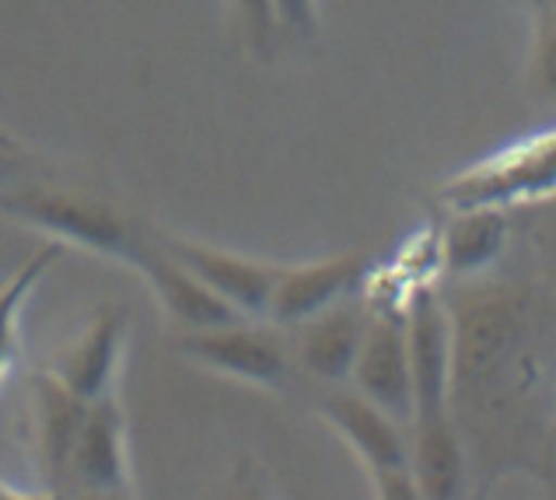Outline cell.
<instances>
[{
  "instance_id": "obj_20",
  "label": "cell",
  "mask_w": 556,
  "mask_h": 500,
  "mask_svg": "<svg viewBox=\"0 0 556 500\" xmlns=\"http://www.w3.org/2000/svg\"><path fill=\"white\" fill-rule=\"evenodd\" d=\"M31 165H36V151L18 134L0 126V186L22 183Z\"/></svg>"
},
{
  "instance_id": "obj_14",
  "label": "cell",
  "mask_w": 556,
  "mask_h": 500,
  "mask_svg": "<svg viewBox=\"0 0 556 500\" xmlns=\"http://www.w3.org/2000/svg\"><path fill=\"white\" fill-rule=\"evenodd\" d=\"M137 273H144V280L151 287V295L157 301V309L165 312L182 333L189 329H211V326H225V322H238V315L225 298H217L211 287L200 277H193L176 255H168L162 249L154 232V246L151 252L140 260Z\"/></svg>"
},
{
  "instance_id": "obj_5",
  "label": "cell",
  "mask_w": 556,
  "mask_h": 500,
  "mask_svg": "<svg viewBox=\"0 0 556 500\" xmlns=\"http://www.w3.org/2000/svg\"><path fill=\"white\" fill-rule=\"evenodd\" d=\"M126 343H130V309L126 304H99L88 315L85 329L63 343L42 367L67 385L77 399L99 402L105 396H116Z\"/></svg>"
},
{
  "instance_id": "obj_16",
  "label": "cell",
  "mask_w": 556,
  "mask_h": 500,
  "mask_svg": "<svg viewBox=\"0 0 556 500\" xmlns=\"http://www.w3.org/2000/svg\"><path fill=\"white\" fill-rule=\"evenodd\" d=\"M409 473L424 500H458L466 490V451L452 416L409 427Z\"/></svg>"
},
{
  "instance_id": "obj_24",
  "label": "cell",
  "mask_w": 556,
  "mask_h": 500,
  "mask_svg": "<svg viewBox=\"0 0 556 500\" xmlns=\"http://www.w3.org/2000/svg\"><path fill=\"white\" fill-rule=\"evenodd\" d=\"M63 500H134L130 490H71Z\"/></svg>"
},
{
  "instance_id": "obj_17",
  "label": "cell",
  "mask_w": 556,
  "mask_h": 500,
  "mask_svg": "<svg viewBox=\"0 0 556 500\" xmlns=\"http://www.w3.org/2000/svg\"><path fill=\"white\" fill-rule=\"evenodd\" d=\"M63 252L67 249H63L60 241L46 238L18 270L0 284V389L8 385L11 367L18 361V322H22L25 301L31 298V290L39 287L46 273L63 260Z\"/></svg>"
},
{
  "instance_id": "obj_22",
  "label": "cell",
  "mask_w": 556,
  "mask_h": 500,
  "mask_svg": "<svg viewBox=\"0 0 556 500\" xmlns=\"http://www.w3.org/2000/svg\"><path fill=\"white\" fill-rule=\"evenodd\" d=\"M371 483H375V500H424L409 465H403V470H378L371 473Z\"/></svg>"
},
{
  "instance_id": "obj_4",
  "label": "cell",
  "mask_w": 556,
  "mask_h": 500,
  "mask_svg": "<svg viewBox=\"0 0 556 500\" xmlns=\"http://www.w3.org/2000/svg\"><path fill=\"white\" fill-rule=\"evenodd\" d=\"M179 353L203 371L235 382L256 385L266 392H280L291 375V353L274 329L252 326L249 318L225 322L211 329L179 333Z\"/></svg>"
},
{
  "instance_id": "obj_15",
  "label": "cell",
  "mask_w": 556,
  "mask_h": 500,
  "mask_svg": "<svg viewBox=\"0 0 556 500\" xmlns=\"http://www.w3.org/2000/svg\"><path fill=\"white\" fill-rule=\"evenodd\" d=\"M507 241L511 221L501 207H463L441 232V270L452 277H472L494 266Z\"/></svg>"
},
{
  "instance_id": "obj_25",
  "label": "cell",
  "mask_w": 556,
  "mask_h": 500,
  "mask_svg": "<svg viewBox=\"0 0 556 500\" xmlns=\"http://www.w3.org/2000/svg\"><path fill=\"white\" fill-rule=\"evenodd\" d=\"M0 500H63V493H53V490H42V493H25V490H14V487H8V483L0 479Z\"/></svg>"
},
{
  "instance_id": "obj_1",
  "label": "cell",
  "mask_w": 556,
  "mask_h": 500,
  "mask_svg": "<svg viewBox=\"0 0 556 500\" xmlns=\"http://www.w3.org/2000/svg\"><path fill=\"white\" fill-rule=\"evenodd\" d=\"M0 217L36 228L63 249L91 252L99 260L137 270L154 246V232L137 224L102 197L50 183L0 186Z\"/></svg>"
},
{
  "instance_id": "obj_19",
  "label": "cell",
  "mask_w": 556,
  "mask_h": 500,
  "mask_svg": "<svg viewBox=\"0 0 556 500\" xmlns=\"http://www.w3.org/2000/svg\"><path fill=\"white\" fill-rule=\"evenodd\" d=\"M274 14L280 32L298 39H312L319 32V0H274Z\"/></svg>"
},
{
  "instance_id": "obj_13",
  "label": "cell",
  "mask_w": 556,
  "mask_h": 500,
  "mask_svg": "<svg viewBox=\"0 0 556 500\" xmlns=\"http://www.w3.org/2000/svg\"><path fill=\"white\" fill-rule=\"evenodd\" d=\"M323 421L354 448V455L368 465V473L378 470H403L409 465V438L403 424L389 416L371 399L354 392H329L319 402Z\"/></svg>"
},
{
  "instance_id": "obj_3",
  "label": "cell",
  "mask_w": 556,
  "mask_h": 500,
  "mask_svg": "<svg viewBox=\"0 0 556 500\" xmlns=\"http://www.w3.org/2000/svg\"><path fill=\"white\" fill-rule=\"evenodd\" d=\"M403 322L413 382L409 427H424L452 416V312L434 284H413L403 301Z\"/></svg>"
},
{
  "instance_id": "obj_27",
  "label": "cell",
  "mask_w": 556,
  "mask_h": 500,
  "mask_svg": "<svg viewBox=\"0 0 556 500\" xmlns=\"http://www.w3.org/2000/svg\"><path fill=\"white\" fill-rule=\"evenodd\" d=\"M546 22L556 25V0H549V8H546Z\"/></svg>"
},
{
  "instance_id": "obj_8",
  "label": "cell",
  "mask_w": 556,
  "mask_h": 500,
  "mask_svg": "<svg viewBox=\"0 0 556 500\" xmlns=\"http://www.w3.org/2000/svg\"><path fill=\"white\" fill-rule=\"evenodd\" d=\"M521 309L507 295H476L452 315V385H480L507 361L521 336Z\"/></svg>"
},
{
  "instance_id": "obj_23",
  "label": "cell",
  "mask_w": 556,
  "mask_h": 500,
  "mask_svg": "<svg viewBox=\"0 0 556 500\" xmlns=\"http://www.w3.org/2000/svg\"><path fill=\"white\" fill-rule=\"evenodd\" d=\"M235 500H274V493H269V487L260 479V473L252 470V462H242V470H238Z\"/></svg>"
},
{
  "instance_id": "obj_9",
  "label": "cell",
  "mask_w": 556,
  "mask_h": 500,
  "mask_svg": "<svg viewBox=\"0 0 556 500\" xmlns=\"http://www.w3.org/2000/svg\"><path fill=\"white\" fill-rule=\"evenodd\" d=\"M371 277V260L364 252H340L326 260L280 266L274 298H269V318L280 326H298L312 315L326 312L329 304L351 298Z\"/></svg>"
},
{
  "instance_id": "obj_2",
  "label": "cell",
  "mask_w": 556,
  "mask_h": 500,
  "mask_svg": "<svg viewBox=\"0 0 556 500\" xmlns=\"http://www.w3.org/2000/svg\"><path fill=\"white\" fill-rule=\"evenodd\" d=\"M438 192L452 211H463V207H501V211H507L515 203H535L553 197L556 126L455 172L448 183H441Z\"/></svg>"
},
{
  "instance_id": "obj_10",
  "label": "cell",
  "mask_w": 556,
  "mask_h": 500,
  "mask_svg": "<svg viewBox=\"0 0 556 500\" xmlns=\"http://www.w3.org/2000/svg\"><path fill=\"white\" fill-rule=\"evenodd\" d=\"M88 402L77 399L67 385L39 367L31 375V430H36V455L46 490L67 493L71 490V459L77 434H81Z\"/></svg>"
},
{
  "instance_id": "obj_12",
  "label": "cell",
  "mask_w": 556,
  "mask_h": 500,
  "mask_svg": "<svg viewBox=\"0 0 556 500\" xmlns=\"http://www.w3.org/2000/svg\"><path fill=\"white\" fill-rule=\"evenodd\" d=\"M368 322H371V304L354 301V295L329 304L319 315L298 322L294 326L298 361L323 382L351 378L364 333H368Z\"/></svg>"
},
{
  "instance_id": "obj_21",
  "label": "cell",
  "mask_w": 556,
  "mask_h": 500,
  "mask_svg": "<svg viewBox=\"0 0 556 500\" xmlns=\"http://www.w3.org/2000/svg\"><path fill=\"white\" fill-rule=\"evenodd\" d=\"M532 80L539 85V91L556 99V25H543L532 53Z\"/></svg>"
},
{
  "instance_id": "obj_7",
  "label": "cell",
  "mask_w": 556,
  "mask_h": 500,
  "mask_svg": "<svg viewBox=\"0 0 556 500\" xmlns=\"http://www.w3.org/2000/svg\"><path fill=\"white\" fill-rule=\"evenodd\" d=\"M354 389L381 407L389 416L409 427L413 421V382H409V350L403 309L371 304V322L357 350L351 371Z\"/></svg>"
},
{
  "instance_id": "obj_11",
  "label": "cell",
  "mask_w": 556,
  "mask_h": 500,
  "mask_svg": "<svg viewBox=\"0 0 556 500\" xmlns=\"http://www.w3.org/2000/svg\"><path fill=\"white\" fill-rule=\"evenodd\" d=\"M71 490H130V427L116 396L88 402L71 459Z\"/></svg>"
},
{
  "instance_id": "obj_18",
  "label": "cell",
  "mask_w": 556,
  "mask_h": 500,
  "mask_svg": "<svg viewBox=\"0 0 556 500\" xmlns=\"http://www.w3.org/2000/svg\"><path fill=\"white\" fill-rule=\"evenodd\" d=\"M231 18L238 25V32L245 36V46L256 57H269L274 46L280 39V25L274 14V0H228Z\"/></svg>"
},
{
  "instance_id": "obj_26",
  "label": "cell",
  "mask_w": 556,
  "mask_h": 500,
  "mask_svg": "<svg viewBox=\"0 0 556 500\" xmlns=\"http://www.w3.org/2000/svg\"><path fill=\"white\" fill-rule=\"evenodd\" d=\"M529 8H532L535 14H546V8H549V0H529Z\"/></svg>"
},
{
  "instance_id": "obj_6",
  "label": "cell",
  "mask_w": 556,
  "mask_h": 500,
  "mask_svg": "<svg viewBox=\"0 0 556 500\" xmlns=\"http://www.w3.org/2000/svg\"><path fill=\"white\" fill-rule=\"evenodd\" d=\"M157 241H162V249L168 255H176L193 277H200L211 287L217 298H225L242 318H263L269 312V298H274L280 266L252 260V255L231 252V249H217L211 241H200V238L172 235V232L168 235L157 232Z\"/></svg>"
}]
</instances>
